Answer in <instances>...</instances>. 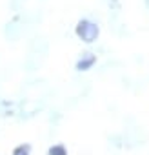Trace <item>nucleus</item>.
<instances>
[{
    "mask_svg": "<svg viewBox=\"0 0 149 155\" xmlns=\"http://www.w3.org/2000/svg\"><path fill=\"white\" fill-rule=\"evenodd\" d=\"M100 35H102V28H100V22L95 20L93 17H82L77 20L74 24V37H77L82 44L86 46H93L100 40Z\"/></svg>",
    "mask_w": 149,
    "mask_h": 155,
    "instance_id": "obj_1",
    "label": "nucleus"
},
{
    "mask_svg": "<svg viewBox=\"0 0 149 155\" xmlns=\"http://www.w3.org/2000/svg\"><path fill=\"white\" fill-rule=\"evenodd\" d=\"M27 29H31V26L26 18V11H20V13H15L2 26V35L8 42H18L27 33Z\"/></svg>",
    "mask_w": 149,
    "mask_h": 155,
    "instance_id": "obj_2",
    "label": "nucleus"
},
{
    "mask_svg": "<svg viewBox=\"0 0 149 155\" xmlns=\"http://www.w3.org/2000/svg\"><path fill=\"white\" fill-rule=\"evenodd\" d=\"M97 64H98V53L93 51V49H86L77 57V60H74V71L77 73H87V71L95 69Z\"/></svg>",
    "mask_w": 149,
    "mask_h": 155,
    "instance_id": "obj_3",
    "label": "nucleus"
},
{
    "mask_svg": "<svg viewBox=\"0 0 149 155\" xmlns=\"http://www.w3.org/2000/svg\"><path fill=\"white\" fill-rule=\"evenodd\" d=\"M49 53V40L44 35H35L31 37L29 44H27V55H35L38 58H46Z\"/></svg>",
    "mask_w": 149,
    "mask_h": 155,
    "instance_id": "obj_4",
    "label": "nucleus"
},
{
    "mask_svg": "<svg viewBox=\"0 0 149 155\" xmlns=\"http://www.w3.org/2000/svg\"><path fill=\"white\" fill-rule=\"evenodd\" d=\"M18 113V104L0 97V119H9V117H17Z\"/></svg>",
    "mask_w": 149,
    "mask_h": 155,
    "instance_id": "obj_5",
    "label": "nucleus"
},
{
    "mask_svg": "<svg viewBox=\"0 0 149 155\" xmlns=\"http://www.w3.org/2000/svg\"><path fill=\"white\" fill-rule=\"evenodd\" d=\"M46 155H69V151H67V148H65L64 142H55V144H51L47 148Z\"/></svg>",
    "mask_w": 149,
    "mask_h": 155,
    "instance_id": "obj_6",
    "label": "nucleus"
},
{
    "mask_svg": "<svg viewBox=\"0 0 149 155\" xmlns=\"http://www.w3.org/2000/svg\"><path fill=\"white\" fill-rule=\"evenodd\" d=\"M31 151H33V146L29 142H20L13 148L11 155H31Z\"/></svg>",
    "mask_w": 149,
    "mask_h": 155,
    "instance_id": "obj_7",
    "label": "nucleus"
},
{
    "mask_svg": "<svg viewBox=\"0 0 149 155\" xmlns=\"http://www.w3.org/2000/svg\"><path fill=\"white\" fill-rule=\"evenodd\" d=\"M109 142L115 148H125V135L124 133H115V135L109 137Z\"/></svg>",
    "mask_w": 149,
    "mask_h": 155,
    "instance_id": "obj_8",
    "label": "nucleus"
},
{
    "mask_svg": "<svg viewBox=\"0 0 149 155\" xmlns=\"http://www.w3.org/2000/svg\"><path fill=\"white\" fill-rule=\"evenodd\" d=\"M47 120H49V124L56 126V124L62 120V113H60L58 110H51V111H49V117H47Z\"/></svg>",
    "mask_w": 149,
    "mask_h": 155,
    "instance_id": "obj_9",
    "label": "nucleus"
},
{
    "mask_svg": "<svg viewBox=\"0 0 149 155\" xmlns=\"http://www.w3.org/2000/svg\"><path fill=\"white\" fill-rule=\"evenodd\" d=\"M24 2H26V0H9V8H11V11H13V13L24 11Z\"/></svg>",
    "mask_w": 149,
    "mask_h": 155,
    "instance_id": "obj_10",
    "label": "nucleus"
},
{
    "mask_svg": "<svg viewBox=\"0 0 149 155\" xmlns=\"http://www.w3.org/2000/svg\"><path fill=\"white\" fill-rule=\"evenodd\" d=\"M142 2H144V8H145V11L149 13V0H142Z\"/></svg>",
    "mask_w": 149,
    "mask_h": 155,
    "instance_id": "obj_11",
    "label": "nucleus"
}]
</instances>
